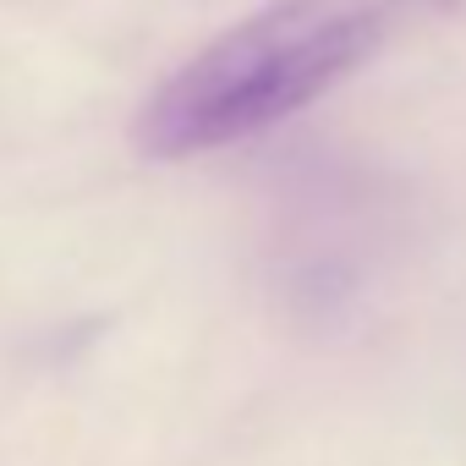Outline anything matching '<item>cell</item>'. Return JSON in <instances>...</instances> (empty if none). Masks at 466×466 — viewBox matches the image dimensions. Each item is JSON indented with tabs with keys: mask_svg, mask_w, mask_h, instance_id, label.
Wrapping results in <instances>:
<instances>
[{
	"mask_svg": "<svg viewBox=\"0 0 466 466\" xmlns=\"http://www.w3.org/2000/svg\"><path fill=\"white\" fill-rule=\"evenodd\" d=\"M450 6L455 0H269L203 45L137 110L132 137L148 159L248 143L362 72L400 28Z\"/></svg>",
	"mask_w": 466,
	"mask_h": 466,
	"instance_id": "1",
	"label": "cell"
}]
</instances>
